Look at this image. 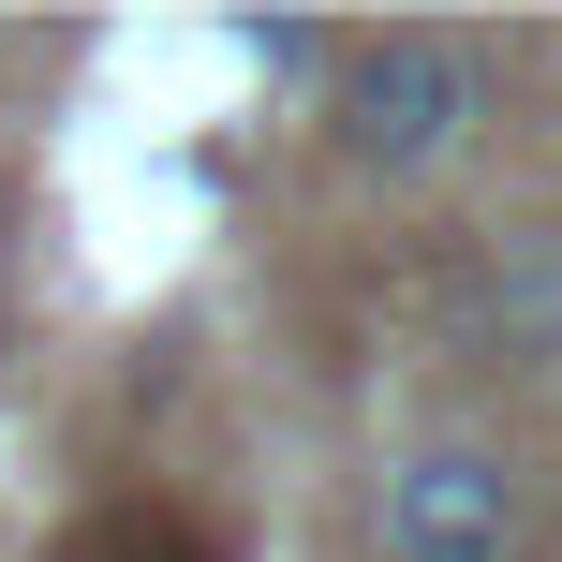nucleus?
I'll return each mask as SVG.
<instances>
[{"label":"nucleus","mask_w":562,"mask_h":562,"mask_svg":"<svg viewBox=\"0 0 562 562\" xmlns=\"http://www.w3.org/2000/svg\"><path fill=\"white\" fill-rule=\"evenodd\" d=\"M474 119H488V59L459 45V30H385V45H356L326 75V134H340V164H370V178H429Z\"/></svg>","instance_id":"nucleus-1"},{"label":"nucleus","mask_w":562,"mask_h":562,"mask_svg":"<svg viewBox=\"0 0 562 562\" xmlns=\"http://www.w3.org/2000/svg\"><path fill=\"white\" fill-rule=\"evenodd\" d=\"M518 548V474L488 445H429L385 474V562H504Z\"/></svg>","instance_id":"nucleus-2"},{"label":"nucleus","mask_w":562,"mask_h":562,"mask_svg":"<svg viewBox=\"0 0 562 562\" xmlns=\"http://www.w3.org/2000/svg\"><path fill=\"white\" fill-rule=\"evenodd\" d=\"M474 326H488V356H562V252L548 237H504L474 267Z\"/></svg>","instance_id":"nucleus-3"},{"label":"nucleus","mask_w":562,"mask_h":562,"mask_svg":"<svg viewBox=\"0 0 562 562\" xmlns=\"http://www.w3.org/2000/svg\"><path fill=\"white\" fill-rule=\"evenodd\" d=\"M237 45H252L267 75H340V45H326V30H296V15H252Z\"/></svg>","instance_id":"nucleus-4"},{"label":"nucleus","mask_w":562,"mask_h":562,"mask_svg":"<svg viewBox=\"0 0 562 562\" xmlns=\"http://www.w3.org/2000/svg\"><path fill=\"white\" fill-rule=\"evenodd\" d=\"M104 562H178V548H104Z\"/></svg>","instance_id":"nucleus-5"}]
</instances>
